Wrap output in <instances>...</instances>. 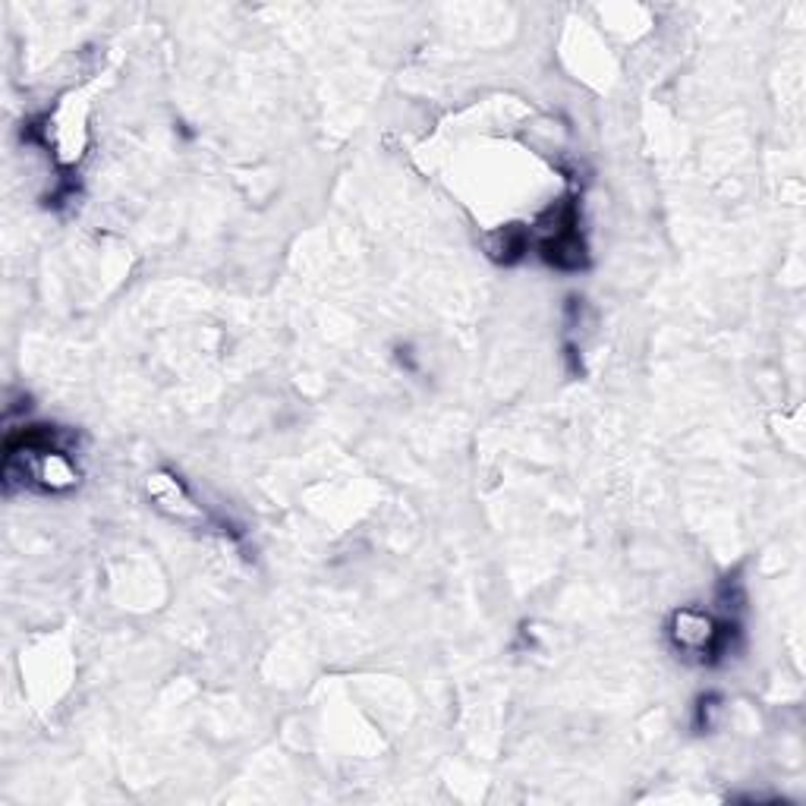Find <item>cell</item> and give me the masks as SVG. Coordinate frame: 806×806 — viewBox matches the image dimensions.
<instances>
[{
  "instance_id": "cell-5",
  "label": "cell",
  "mask_w": 806,
  "mask_h": 806,
  "mask_svg": "<svg viewBox=\"0 0 806 806\" xmlns=\"http://www.w3.org/2000/svg\"><path fill=\"white\" fill-rule=\"evenodd\" d=\"M719 712H722V696H715V693L700 696L696 700V731H712Z\"/></svg>"
},
{
  "instance_id": "cell-6",
  "label": "cell",
  "mask_w": 806,
  "mask_h": 806,
  "mask_svg": "<svg viewBox=\"0 0 806 806\" xmlns=\"http://www.w3.org/2000/svg\"><path fill=\"white\" fill-rule=\"evenodd\" d=\"M565 356H567V369H570V375H583V360H580V350H577V343H565Z\"/></svg>"
},
{
  "instance_id": "cell-1",
  "label": "cell",
  "mask_w": 806,
  "mask_h": 806,
  "mask_svg": "<svg viewBox=\"0 0 806 806\" xmlns=\"http://www.w3.org/2000/svg\"><path fill=\"white\" fill-rule=\"evenodd\" d=\"M741 627L731 618H719L703 608H678L668 618V640L671 645L684 655V659H696L700 665H719L725 662L734 649Z\"/></svg>"
},
{
  "instance_id": "cell-2",
  "label": "cell",
  "mask_w": 806,
  "mask_h": 806,
  "mask_svg": "<svg viewBox=\"0 0 806 806\" xmlns=\"http://www.w3.org/2000/svg\"><path fill=\"white\" fill-rule=\"evenodd\" d=\"M145 492H148L152 504H155L162 514L174 517L177 524H211L208 510H205L202 504H196V498L189 495L186 483H183L177 473H170V469L152 473V476L145 479Z\"/></svg>"
},
{
  "instance_id": "cell-4",
  "label": "cell",
  "mask_w": 806,
  "mask_h": 806,
  "mask_svg": "<svg viewBox=\"0 0 806 806\" xmlns=\"http://www.w3.org/2000/svg\"><path fill=\"white\" fill-rule=\"evenodd\" d=\"M526 252H529V227L524 224H507L488 237V256L495 262L514 265L520 262Z\"/></svg>"
},
{
  "instance_id": "cell-3",
  "label": "cell",
  "mask_w": 806,
  "mask_h": 806,
  "mask_svg": "<svg viewBox=\"0 0 806 806\" xmlns=\"http://www.w3.org/2000/svg\"><path fill=\"white\" fill-rule=\"evenodd\" d=\"M539 256L545 265L558 271H583L589 265V249H586L580 227H567L558 234H545L539 240Z\"/></svg>"
}]
</instances>
